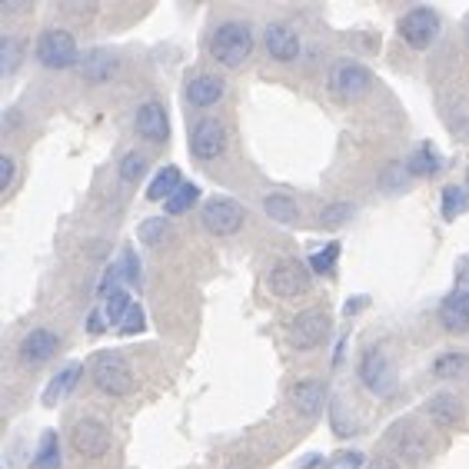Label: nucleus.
Returning <instances> with one entry per match:
<instances>
[{
  "instance_id": "f257e3e1",
  "label": "nucleus",
  "mask_w": 469,
  "mask_h": 469,
  "mask_svg": "<svg viewBox=\"0 0 469 469\" xmlns=\"http://www.w3.org/2000/svg\"><path fill=\"white\" fill-rule=\"evenodd\" d=\"M253 27L247 21H223L210 33V57L227 70H237L253 54Z\"/></svg>"
},
{
  "instance_id": "f03ea898",
  "label": "nucleus",
  "mask_w": 469,
  "mask_h": 469,
  "mask_svg": "<svg viewBox=\"0 0 469 469\" xmlns=\"http://www.w3.org/2000/svg\"><path fill=\"white\" fill-rule=\"evenodd\" d=\"M90 376H94V383H97L107 396H127L133 390L131 363H127V356L117 353V349L97 353L94 363H90Z\"/></svg>"
},
{
  "instance_id": "7ed1b4c3",
  "label": "nucleus",
  "mask_w": 469,
  "mask_h": 469,
  "mask_svg": "<svg viewBox=\"0 0 469 469\" xmlns=\"http://www.w3.org/2000/svg\"><path fill=\"white\" fill-rule=\"evenodd\" d=\"M37 60L50 70H67V67L80 64V50H77L74 33L64 27H47L37 37Z\"/></svg>"
},
{
  "instance_id": "20e7f679",
  "label": "nucleus",
  "mask_w": 469,
  "mask_h": 469,
  "mask_svg": "<svg viewBox=\"0 0 469 469\" xmlns=\"http://www.w3.org/2000/svg\"><path fill=\"white\" fill-rule=\"evenodd\" d=\"M227 123L217 121V117H200L194 127H190V153L200 164H210V160H220L227 153Z\"/></svg>"
},
{
  "instance_id": "39448f33",
  "label": "nucleus",
  "mask_w": 469,
  "mask_h": 469,
  "mask_svg": "<svg viewBox=\"0 0 469 469\" xmlns=\"http://www.w3.org/2000/svg\"><path fill=\"white\" fill-rule=\"evenodd\" d=\"M329 337V317L323 310H303V313H296L293 323L286 327V339H290V347L300 349V353H310V349L323 347Z\"/></svg>"
},
{
  "instance_id": "423d86ee",
  "label": "nucleus",
  "mask_w": 469,
  "mask_h": 469,
  "mask_svg": "<svg viewBox=\"0 0 469 469\" xmlns=\"http://www.w3.org/2000/svg\"><path fill=\"white\" fill-rule=\"evenodd\" d=\"M70 446L87 459L107 456L110 446H113V437H110V426L97 416H84L70 426Z\"/></svg>"
},
{
  "instance_id": "0eeeda50",
  "label": "nucleus",
  "mask_w": 469,
  "mask_h": 469,
  "mask_svg": "<svg viewBox=\"0 0 469 469\" xmlns=\"http://www.w3.org/2000/svg\"><path fill=\"white\" fill-rule=\"evenodd\" d=\"M313 286V270L300 263L296 257L290 260H280L270 270V293L280 296V300H293V296H306Z\"/></svg>"
},
{
  "instance_id": "6e6552de",
  "label": "nucleus",
  "mask_w": 469,
  "mask_h": 469,
  "mask_svg": "<svg viewBox=\"0 0 469 469\" xmlns=\"http://www.w3.org/2000/svg\"><path fill=\"white\" fill-rule=\"evenodd\" d=\"M400 37L413 50H429L439 37V14L433 7H413L400 17Z\"/></svg>"
},
{
  "instance_id": "1a4fd4ad",
  "label": "nucleus",
  "mask_w": 469,
  "mask_h": 469,
  "mask_svg": "<svg viewBox=\"0 0 469 469\" xmlns=\"http://www.w3.org/2000/svg\"><path fill=\"white\" fill-rule=\"evenodd\" d=\"M200 220H203V227H207L213 237H233V233H240L243 223H247V210H243V203H237V200H230V197H210L207 203H203Z\"/></svg>"
},
{
  "instance_id": "9d476101",
  "label": "nucleus",
  "mask_w": 469,
  "mask_h": 469,
  "mask_svg": "<svg viewBox=\"0 0 469 469\" xmlns=\"http://www.w3.org/2000/svg\"><path fill=\"white\" fill-rule=\"evenodd\" d=\"M373 87V74L356 60H337L327 74V90L339 100H353Z\"/></svg>"
},
{
  "instance_id": "9b49d317",
  "label": "nucleus",
  "mask_w": 469,
  "mask_h": 469,
  "mask_svg": "<svg viewBox=\"0 0 469 469\" xmlns=\"http://www.w3.org/2000/svg\"><path fill=\"white\" fill-rule=\"evenodd\" d=\"M133 131L150 143L170 140V117H167L164 104L160 100H143L140 107H137V113H133Z\"/></svg>"
},
{
  "instance_id": "f8f14e48",
  "label": "nucleus",
  "mask_w": 469,
  "mask_h": 469,
  "mask_svg": "<svg viewBox=\"0 0 469 469\" xmlns=\"http://www.w3.org/2000/svg\"><path fill=\"white\" fill-rule=\"evenodd\" d=\"M360 380L370 393H390V386H393V373H390V363H386L383 347H370L366 353H363Z\"/></svg>"
},
{
  "instance_id": "ddd939ff",
  "label": "nucleus",
  "mask_w": 469,
  "mask_h": 469,
  "mask_svg": "<svg viewBox=\"0 0 469 469\" xmlns=\"http://www.w3.org/2000/svg\"><path fill=\"white\" fill-rule=\"evenodd\" d=\"M263 47L266 54L276 60V64H293L300 57V37L290 23H270L266 33H263Z\"/></svg>"
},
{
  "instance_id": "4468645a",
  "label": "nucleus",
  "mask_w": 469,
  "mask_h": 469,
  "mask_svg": "<svg viewBox=\"0 0 469 469\" xmlns=\"http://www.w3.org/2000/svg\"><path fill=\"white\" fill-rule=\"evenodd\" d=\"M290 403H293V410L303 419H313V416H320L323 403H327V386L320 380H296L290 386Z\"/></svg>"
},
{
  "instance_id": "2eb2a0df",
  "label": "nucleus",
  "mask_w": 469,
  "mask_h": 469,
  "mask_svg": "<svg viewBox=\"0 0 469 469\" xmlns=\"http://www.w3.org/2000/svg\"><path fill=\"white\" fill-rule=\"evenodd\" d=\"M57 349H60V337H57L54 329H31L21 339V360L41 366V363L54 360Z\"/></svg>"
},
{
  "instance_id": "dca6fc26",
  "label": "nucleus",
  "mask_w": 469,
  "mask_h": 469,
  "mask_svg": "<svg viewBox=\"0 0 469 469\" xmlns=\"http://www.w3.org/2000/svg\"><path fill=\"white\" fill-rule=\"evenodd\" d=\"M223 80H220L217 74H197L190 84H186L184 90V97L190 107H197V110H207L213 107V104H220V97H223Z\"/></svg>"
},
{
  "instance_id": "f3484780",
  "label": "nucleus",
  "mask_w": 469,
  "mask_h": 469,
  "mask_svg": "<svg viewBox=\"0 0 469 469\" xmlns=\"http://www.w3.org/2000/svg\"><path fill=\"white\" fill-rule=\"evenodd\" d=\"M117 57L110 54V50H87V54L80 57V77L87 80V84H107V80H113V74H117Z\"/></svg>"
},
{
  "instance_id": "a211bd4d",
  "label": "nucleus",
  "mask_w": 469,
  "mask_h": 469,
  "mask_svg": "<svg viewBox=\"0 0 469 469\" xmlns=\"http://www.w3.org/2000/svg\"><path fill=\"white\" fill-rule=\"evenodd\" d=\"M439 320L449 333H466L469 329V290H453L439 303Z\"/></svg>"
},
{
  "instance_id": "6ab92c4d",
  "label": "nucleus",
  "mask_w": 469,
  "mask_h": 469,
  "mask_svg": "<svg viewBox=\"0 0 469 469\" xmlns=\"http://www.w3.org/2000/svg\"><path fill=\"white\" fill-rule=\"evenodd\" d=\"M80 380H84V366H80V363H70V366H64L60 373H54V380L47 383V390H44V403L47 406L60 403L64 396L74 393Z\"/></svg>"
},
{
  "instance_id": "aec40b11",
  "label": "nucleus",
  "mask_w": 469,
  "mask_h": 469,
  "mask_svg": "<svg viewBox=\"0 0 469 469\" xmlns=\"http://www.w3.org/2000/svg\"><path fill=\"white\" fill-rule=\"evenodd\" d=\"M443 170V153L433 147V143H419L413 150V157L406 160V174L410 176H437Z\"/></svg>"
},
{
  "instance_id": "412c9836",
  "label": "nucleus",
  "mask_w": 469,
  "mask_h": 469,
  "mask_svg": "<svg viewBox=\"0 0 469 469\" xmlns=\"http://www.w3.org/2000/svg\"><path fill=\"white\" fill-rule=\"evenodd\" d=\"M184 186V174H180V167H160L157 174H153L150 186H147V200H170Z\"/></svg>"
},
{
  "instance_id": "4be33fe9",
  "label": "nucleus",
  "mask_w": 469,
  "mask_h": 469,
  "mask_svg": "<svg viewBox=\"0 0 469 469\" xmlns=\"http://www.w3.org/2000/svg\"><path fill=\"white\" fill-rule=\"evenodd\" d=\"M429 419H437L439 426H456L459 419H463V406H459L456 396H449V393H439L429 400Z\"/></svg>"
},
{
  "instance_id": "5701e85b",
  "label": "nucleus",
  "mask_w": 469,
  "mask_h": 469,
  "mask_svg": "<svg viewBox=\"0 0 469 469\" xmlns=\"http://www.w3.org/2000/svg\"><path fill=\"white\" fill-rule=\"evenodd\" d=\"M33 469H60V439H57L54 429H47L41 437V446H37V456H33Z\"/></svg>"
},
{
  "instance_id": "b1692460",
  "label": "nucleus",
  "mask_w": 469,
  "mask_h": 469,
  "mask_svg": "<svg viewBox=\"0 0 469 469\" xmlns=\"http://www.w3.org/2000/svg\"><path fill=\"white\" fill-rule=\"evenodd\" d=\"M147 167H150V157L140 150H127L123 153L121 167H117V174H121L123 184H140L143 174H147Z\"/></svg>"
},
{
  "instance_id": "393cba45",
  "label": "nucleus",
  "mask_w": 469,
  "mask_h": 469,
  "mask_svg": "<svg viewBox=\"0 0 469 469\" xmlns=\"http://www.w3.org/2000/svg\"><path fill=\"white\" fill-rule=\"evenodd\" d=\"M197 200H200V186L186 180V184L180 186V190H176L174 197H170V200L164 203V207H167V217H180V213H186V210H194V207H197Z\"/></svg>"
},
{
  "instance_id": "a878e982",
  "label": "nucleus",
  "mask_w": 469,
  "mask_h": 469,
  "mask_svg": "<svg viewBox=\"0 0 469 469\" xmlns=\"http://www.w3.org/2000/svg\"><path fill=\"white\" fill-rule=\"evenodd\" d=\"M263 210H266V217L276 220V223H293L296 213H300L293 197H284V194H270V197L263 200Z\"/></svg>"
},
{
  "instance_id": "bb28decb",
  "label": "nucleus",
  "mask_w": 469,
  "mask_h": 469,
  "mask_svg": "<svg viewBox=\"0 0 469 469\" xmlns=\"http://www.w3.org/2000/svg\"><path fill=\"white\" fill-rule=\"evenodd\" d=\"M170 220L167 217H150V220H143L140 230H137V237H140L147 247H160V243L170 240Z\"/></svg>"
},
{
  "instance_id": "cd10ccee",
  "label": "nucleus",
  "mask_w": 469,
  "mask_h": 469,
  "mask_svg": "<svg viewBox=\"0 0 469 469\" xmlns=\"http://www.w3.org/2000/svg\"><path fill=\"white\" fill-rule=\"evenodd\" d=\"M337 260H339V243H327L323 250H317L310 260H306V266L313 273H320V276H333V270H337Z\"/></svg>"
},
{
  "instance_id": "c85d7f7f",
  "label": "nucleus",
  "mask_w": 469,
  "mask_h": 469,
  "mask_svg": "<svg viewBox=\"0 0 469 469\" xmlns=\"http://www.w3.org/2000/svg\"><path fill=\"white\" fill-rule=\"evenodd\" d=\"M469 210V194L463 186H446L443 190V217L446 220H456L459 213H466Z\"/></svg>"
},
{
  "instance_id": "c756f323",
  "label": "nucleus",
  "mask_w": 469,
  "mask_h": 469,
  "mask_svg": "<svg viewBox=\"0 0 469 469\" xmlns=\"http://www.w3.org/2000/svg\"><path fill=\"white\" fill-rule=\"evenodd\" d=\"M131 306H133V300H131V293L127 290H117V293H110L107 296V306H104V317H107V323H117L121 327V320L131 313Z\"/></svg>"
},
{
  "instance_id": "7c9ffc66",
  "label": "nucleus",
  "mask_w": 469,
  "mask_h": 469,
  "mask_svg": "<svg viewBox=\"0 0 469 469\" xmlns=\"http://www.w3.org/2000/svg\"><path fill=\"white\" fill-rule=\"evenodd\" d=\"M469 366V356L466 353H443L437 363H433V373H437L439 380H449V376H459V373Z\"/></svg>"
},
{
  "instance_id": "2f4dec72",
  "label": "nucleus",
  "mask_w": 469,
  "mask_h": 469,
  "mask_svg": "<svg viewBox=\"0 0 469 469\" xmlns=\"http://www.w3.org/2000/svg\"><path fill=\"white\" fill-rule=\"evenodd\" d=\"M17 64H21V44L14 41L11 33H4L0 37V74L11 77L17 70Z\"/></svg>"
},
{
  "instance_id": "473e14b6",
  "label": "nucleus",
  "mask_w": 469,
  "mask_h": 469,
  "mask_svg": "<svg viewBox=\"0 0 469 469\" xmlns=\"http://www.w3.org/2000/svg\"><path fill=\"white\" fill-rule=\"evenodd\" d=\"M349 217H353V207H349V203H329V207L320 213L317 223L323 230H337V227H343Z\"/></svg>"
},
{
  "instance_id": "72a5a7b5",
  "label": "nucleus",
  "mask_w": 469,
  "mask_h": 469,
  "mask_svg": "<svg viewBox=\"0 0 469 469\" xmlns=\"http://www.w3.org/2000/svg\"><path fill=\"white\" fill-rule=\"evenodd\" d=\"M121 270H123V280L133 286H140V260H137V253L127 247L121 257Z\"/></svg>"
},
{
  "instance_id": "f704fd0d",
  "label": "nucleus",
  "mask_w": 469,
  "mask_h": 469,
  "mask_svg": "<svg viewBox=\"0 0 469 469\" xmlns=\"http://www.w3.org/2000/svg\"><path fill=\"white\" fill-rule=\"evenodd\" d=\"M143 327H147V323H143V306L133 303L131 313H127L123 323H121V333L123 337H133V333H143Z\"/></svg>"
},
{
  "instance_id": "c9c22d12",
  "label": "nucleus",
  "mask_w": 469,
  "mask_h": 469,
  "mask_svg": "<svg viewBox=\"0 0 469 469\" xmlns=\"http://www.w3.org/2000/svg\"><path fill=\"white\" fill-rule=\"evenodd\" d=\"M363 466V453L360 449H347V453H337L329 459L327 469H360Z\"/></svg>"
},
{
  "instance_id": "e433bc0d",
  "label": "nucleus",
  "mask_w": 469,
  "mask_h": 469,
  "mask_svg": "<svg viewBox=\"0 0 469 469\" xmlns=\"http://www.w3.org/2000/svg\"><path fill=\"white\" fill-rule=\"evenodd\" d=\"M14 174H17V170H14V157L4 153V157H0V190H4V194L14 186Z\"/></svg>"
},
{
  "instance_id": "4c0bfd02",
  "label": "nucleus",
  "mask_w": 469,
  "mask_h": 469,
  "mask_svg": "<svg viewBox=\"0 0 469 469\" xmlns=\"http://www.w3.org/2000/svg\"><path fill=\"white\" fill-rule=\"evenodd\" d=\"M104 329H107V320H104L100 310H94V313L87 317V333L90 337H97V333H104Z\"/></svg>"
},
{
  "instance_id": "58836bf2",
  "label": "nucleus",
  "mask_w": 469,
  "mask_h": 469,
  "mask_svg": "<svg viewBox=\"0 0 469 469\" xmlns=\"http://www.w3.org/2000/svg\"><path fill=\"white\" fill-rule=\"evenodd\" d=\"M366 469H400V463L393 456H376Z\"/></svg>"
},
{
  "instance_id": "ea45409f",
  "label": "nucleus",
  "mask_w": 469,
  "mask_h": 469,
  "mask_svg": "<svg viewBox=\"0 0 469 469\" xmlns=\"http://www.w3.org/2000/svg\"><path fill=\"white\" fill-rule=\"evenodd\" d=\"M363 303H366V300H353L349 306H343V313L349 317V313H356V310H363Z\"/></svg>"
},
{
  "instance_id": "a19ab883",
  "label": "nucleus",
  "mask_w": 469,
  "mask_h": 469,
  "mask_svg": "<svg viewBox=\"0 0 469 469\" xmlns=\"http://www.w3.org/2000/svg\"><path fill=\"white\" fill-rule=\"evenodd\" d=\"M313 466H320V456H310V459H303V463H300V466H296V469H313Z\"/></svg>"
},
{
  "instance_id": "79ce46f5",
  "label": "nucleus",
  "mask_w": 469,
  "mask_h": 469,
  "mask_svg": "<svg viewBox=\"0 0 469 469\" xmlns=\"http://www.w3.org/2000/svg\"><path fill=\"white\" fill-rule=\"evenodd\" d=\"M463 37H466V47H469V21H466V31H463Z\"/></svg>"
}]
</instances>
